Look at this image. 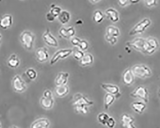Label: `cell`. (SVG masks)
I'll return each mask as SVG.
<instances>
[{
  "label": "cell",
  "mask_w": 160,
  "mask_h": 128,
  "mask_svg": "<svg viewBox=\"0 0 160 128\" xmlns=\"http://www.w3.org/2000/svg\"><path fill=\"white\" fill-rule=\"evenodd\" d=\"M69 74L68 73L61 72L58 74L55 79V84L56 86L66 85L68 82Z\"/></svg>",
  "instance_id": "9a60e30c"
},
{
  "label": "cell",
  "mask_w": 160,
  "mask_h": 128,
  "mask_svg": "<svg viewBox=\"0 0 160 128\" xmlns=\"http://www.w3.org/2000/svg\"><path fill=\"white\" fill-rule=\"evenodd\" d=\"M139 2V1H129V2L132 3H138Z\"/></svg>",
  "instance_id": "ab89813d"
},
{
  "label": "cell",
  "mask_w": 160,
  "mask_h": 128,
  "mask_svg": "<svg viewBox=\"0 0 160 128\" xmlns=\"http://www.w3.org/2000/svg\"><path fill=\"white\" fill-rule=\"evenodd\" d=\"M40 103L42 108L46 110H50L52 108L54 104V100L52 93L50 90L45 91L43 97L40 99Z\"/></svg>",
  "instance_id": "3957f363"
},
{
  "label": "cell",
  "mask_w": 160,
  "mask_h": 128,
  "mask_svg": "<svg viewBox=\"0 0 160 128\" xmlns=\"http://www.w3.org/2000/svg\"><path fill=\"white\" fill-rule=\"evenodd\" d=\"M130 95L135 98H140L147 102L148 100V92L147 89L143 86H139L137 87L130 94Z\"/></svg>",
  "instance_id": "9c48e42d"
},
{
  "label": "cell",
  "mask_w": 160,
  "mask_h": 128,
  "mask_svg": "<svg viewBox=\"0 0 160 128\" xmlns=\"http://www.w3.org/2000/svg\"><path fill=\"white\" fill-rule=\"evenodd\" d=\"M106 14L108 18L113 22H117L119 20V13L117 11L112 8L107 9L106 11Z\"/></svg>",
  "instance_id": "ffe728a7"
},
{
  "label": "cell",
  "mask_w": 160,
  "mask_h": 128,
  "mask_svg": "<svg viewBox=\"0 0 160 128\" xmlns=\"http://www.w3.org/2000/svg\"><path fill=\"white\" fill-rule=\"evenodd\" d=\"M73 52L72 49H60L57 51L50 59V64L51 65L54 64L60 59L66 58Z\"/></svg>",
  "instance_id": "52a82bcc"
},
{
  "label": "cell",
  "mask_w": 160,
  "mask_h": 128,
  "mask_svg": "<svg viewBox=\"0 0 160 128\" xmlns=\"http://www.w3.org/2000/svg\"><path fill=\"white\" fill-rule=\"evenodd\" d=\"M93 62V57L90 54H84L82 58L80 60V64L82 66L90 65Z\"/></svg>",
  "instance_id": "7402d4cb"
},
{
  "label": "cell",
  "mask_w": 160,
  "mask_h": 128,
  "mask_svg": "<svg viewBox=\"0 0 160 128\" xmlns=\"http://www.w3.org/2000/svg\"><path fill=\"white\" fill-rule=\"evenodd\" d=\"M12 23V17L10 14H6L0 19V27L3 29H6L10 28Z\"/></svg>",
  "instance_id": "2e32d148"
},
{
  "label": "cell",
  "mask_w": 160,
  "mask_h": 128,
  "mask_svg": "<svg viewBox=\"0 0 160 128\" xmlns=\"http://www.w3.org/2000/svg\"><path fill=\"white\" fill-rule=\"evenodd\" d=\"M101 86L108 93L110 94L113 95H117L119 94V87L117 85L102 84H101Z\"/></svg>",
  "instance_id": "e0dca14e"
},
{
  "label": "cell",
  "mask_w": 160,
  "mask_h": 128,
  "mask_svg": "<svg viewBox=\"0 0 160 128\" xmlns=\"http://www.w3.org/2000/svg\"><path fill=\"white\" fill-rule=\"evenodd\" d=\"M20 40L27 49L31 50L33 48L35 36L30 31H25L21 35Z\"/></svg>",
  "instance_id": "277c9868"
},
{
  "label": "cell",
  "mask_w": 160,
  "mask_h": 128,
  "mask_svg": "<svg viewBox=\"0 0 160 128\" xmlns=\"http://www.w3.org/2000/svg\"><path fill=\"white\" fill-rule=\"evenodd\" d=\"M106 125L108 128H114L116 125V121L115 119L112 117H109L106 123Z\"/></svg>",
  "instance_id": "836d02e7"
},
{
  "label": "cell",
  "mask_w": 160,
  "mask_h": 128,
  "mask_svg": "<svg viewBox=\"0 0 160 128\" xmlns=\"http://www.w3.org/2000/svg\"><path fill=\"white\" fill-rule=\"evenodd\" d=\"M12 85L14 91L17 92H23L27 88L25 82L18 75H16L12 79Z\"/></svg>",
  "instance_id": "30bf717a"
},
{
  "label": "cell",
  "mask_w": 160,
  "mask_h": 128,
  "mask_svg": "<svg viewBox=\"0 0 160 128\" xmlns=\"http://www.w3.org/2000/svg\"><path fill=\"white\" fill-rule=\"evenodd\" d=\"M20 61L16 54H12L11 56L8 61V65L12 68H16L18 66Z\"/></svg>",
  "instance_id": "484cf974"
},
{
  "label": "cell",
  "mask_w": 160,
  "mask_h": 128,
  "mask_svg": "<svg viewBox=\"0 0 160 128\" xmlns=\"http://www.w3.org/2000/svg\"><path fill=\"white\" fill-rule=\"evenodd\" d=\"M134 75L132 72V69H127L123 73L122 81L126 85H132L134 82Z\"/></svg>",
  "instance_id": "7c38bea8"
},
{
  "label": "cell",
  "mask_w": 160,
  "mask_h": 128,
  "mask_svg": "<svg viewBox=\"0 0 160 128\" xmlns=\"http://www.w3.org/2000/svg\"><path fill=\"white\" fill-rule=\"evenodd\" d=\"M26 74L28 77L31 80H34L37 76V73L34 69L32 68L28 69L26 71Z\"/></svg>",
  "instance_id": "4dcf8cb0"
},
{
  "label": "cell",
  "mask_w": 160,
  "mask_h": 128,
  "mask_svg": "<svg viewBox=\"0 0 160 128\" xmlns=\"http://www.w3.org/2000/svg\"><path fill=\"white\" fill-rule=\"evenodd\" d=\"M145 4L146 6L148 7H152V6H154V5H156L157 4V2L154 0H152V1H145Z\"/></svg>",
  "instance_id": "d590c367"
},
{
  "label": "cell",
  "mask_w": 160,
  "mask_h": 128,
  "mask_svg": "<svg viewBox=\"0 0 160 128\" xmlns=\"http://www.w3.org/2000/svg\"><path fill=\"white\" fill-rule=\"evenodd\" d=\"M36 55L37 61L40 63L46 62L49 57L47 49L45 47L38 49L36 51Z\"/></svg>",
  "instance_id": "5bb4252c"
},
{
  "label": "cell",
  "mask_w": 160,
  "mask_h": 128,
  "mask_svg": "<svg viewBox=\"0 0 160 128\" xmlns=\"http://www.w3.org/2000/svg\"><path fill=\"white\" fill-rule=\"evenodd\" d=\"M121 121L122 126L124 128H127L128 126L132 125L133 122V120L131 116L128 114H124L121 117Z\"/></svg>",
  "instance_id": "d4e9b609"
},
{
  "label": "cell",
  "mask_w": 160,
  "mask_h": 128,
  "mask_svg": "<svg viewBox=\"0 0 160 128\" xmlns=\"http://www.w3.org/2000/svg\"><path fill=\"white\" fill-rule=\"evenodd\" d=\"M115 100V96L113 95L107 93L105 95L104 99V108L105 110H108Z\"/></svg>",
  "instance_id": "cb8c5ba5"
},
{
  "label": "cell",
  "mask_w": 160,
  "mask_h": 128,
  "mask_svg": "<svg viewBox=\"0 0 160 128\" xmlns=\"http://www.w3.org/2000/svg\"><path fill=\"white\" fill-rule=\"evenodd\" d=\"M159 94H160V92H159Z\"/></svg>",
  "instance_id": "7bdbcfd3"
},
{
  "label": "cell",
  "mask_w": 160,
  "mask_h": 128,
  "mask_svg": "<svg viewBox=\"0 0 160 128\" xmlns=\"http://www.w3.org/2000/svg\"><path fill=\"white\" fill-rule=\"evenodd\" d=\"M90 2L91 3H93V4H96V3H98L99 2V1H90Z\"/></svg>",
  "instance_id": "f35d334b"
},
{
  "label": "cell",
  "mask_w": 160,
  "mask_h": 128,
  "mask_svg": "<svg viewBox=\"0 0 160 128\" xmlns=\"http://www.w3.org/2000/svg\"><path fill=\"white\" fill-rule=\"evenodd\" d=\"M46 18L47 20L49 22L53 21L54 20L55 18L49 12L46 14Z\"/></svg>",
  "instance_id": "8d00e7d4"
},
{
  "label": "cell",
  "mask_w": 160,
  "mask_h": 128,
  "mask_svg": "<svg viewBox=\"0 0 160 128\" xmlns=\"http://www.w3.org/2000/svg\"><path fill=\"white\" fill-rule=\"evenodd\" d=\"M119 34L120 32L118 28L112 26H108L107 28L106 38H117L119 36Z\"/></svg>",
  "instance_id": "d6986e66"
},
{
  "label": "cell",
  "mask_w": 160,
  "mask_h": 128,
  "mask_svg": "<svg viewBox=\"0 0 160 128\" xmlns=\"http://www.w3.org/2000/svg\"><path fill=\"white\" fill-rule=\"evenodd\" d=\"M59 33L64 38L68 39L74 36L75 34V30L73 27H70L68 28H62L60 30Z\"/></svg>",
  "instance_id": "ac0fdd59"
},
{
  "label": "cell",
  "mask_w": 160,
  "mask_h": 128,
  "mask_svg": "<svg viewBox=\"0 0 160 128\" xmlns=\"http://www.w3.org/2000/svg\"><path fill=\"white\" fill-rule=\"evenodd\" d=\"M42 37L45 43L49 46L54 47H57L58 46L57 40L51 34L49 29H47L46 31L43 34Z\"/></svg>",
  "instance_id": "8fae6325"
},
{
  "label": "cell",
  "mask_w": 160,
  "mask_h": 128,
  "mask_svg": "<svg viewBox=\"0 0 160 128\" xmlns=\"http://www.w3.org/2000/svg\"><path fill=\"white\" fill-rule=\"evenodd\" d=\"M129 1H127V0H124V1L120 0V1H118V3H119V5H120V6H123V7L127 5V4L129 3Z\"/></svg>",
  "instance_id": "74e56055"
},
{
  "label": "cell",
  "mask_w": 160,
  "mask_h": 128,
  "mask_svg": "<svg viewBox=\"0 0 160 128\" xmlns=\"http://www.w3.org/2000/svg\"><path fill=\"white\" fill-rule=\"evenodd\" d=\"M88 43L86 40H81L79 46H78V47L80 49V50L82 51L86 50L88 48Z\"/></svg>",
  "instance_id": "1f68e13d"
},
{
  "label": "cell",
  "mask_w": 160,
  "mask_h": 128,
  "mask_svg": "<svg viewBox=\"0 0 160 128\" xmlns=\"http://www.w3.org/2000/svg\"><path fill=\"white\" fill-rule=\"evenodd\" d=\"M2 125H1V122H0V128H1Z\"/></svg>",
  "instance_id": "b9f144b4"
},
{
  "label": "cell",
  "mask_w": 160,
  "mask_h": 128,
  "mask_svg": "<svg viewBox=\"0 0 160 128\" xmlns=\"http://www.w3.org/2000/svg\"><path fill=\"white\" fill-rule=\"evenodd\" d=\"M10 128H19L18 127H17V126H12Z\"/></svg>",
  "instance_id": "60d3db41"
},
{
  "label": "cell",
  "mask_w": 160,
  "mask_h": 128,
  "mask_svg": "<svg viewBox=\"0 0 160 128\" xmlns=\"http://www.w3.org/2000/svg\"><path fill=\"white\" fill-rule=\"evenodd\" d=\"M146 47L144 54H153L159 47V44L157 39L153 38H149L146 39Z\"/></svg>",
  "instance_id": "ba28073f"
},
{
  "label": "cell",
  "mask_w": 160,
  "mask_h": 128,
  "mask_svg": "<svg viewBox=\"0 0 160 128\" xmlns=\"http://www.w3.org/2000/svg\"><path fill=\"white\" fill-rule=\"evenodd\" d=\"M146 39L142 38H137L131 41L127 42L126 45L144 54L146 47Z\"/></svg>",
  "instance_id": "8992f818"
},
{
  "label": "cell",
  "mask_w": 160,
  "mask_h": 128,
  "mask_svg": "<svg viewBox=\"0 0 160 128\" xmlns=\"http://www.w3.org/2000/svg\"><path fill=\"white\" fill-rule=\"evenodd\" d=\"M70 18H71V15L69 12L67 11H62L58 17L59 21L63 25H65L69 22Z\"/></svg>",
  "instance_id": "603a6c76"
},
{
  "label": "cell",
  "mask_w": 160,
  "mask_h": 128,
  "mask_svg": "<svg viewBox=\"0 0 160 128\" xmlns=\"http://www.w3.org/2000/svg\"><path fill=\"white\" fill-rule=\"evenodd\" d=\"M109 116L106 113H101L98 116V120L99 122L103 125H106L108 120L109 118Z\"/></svg>",
  "instance_id": "f1b7e54d"
},
{
  "label": "cell",
  "mask_w": 160,
  "mask_h": 128,
  "mask_svg": "<svg viewBox=\"0 0 160 128\" xmlns=\"http://www.w3.org/2000/svg\"><path fill=\"white\" fill-rule=\"evenodd\" d=\"M84 54L82 51L80 50H77L73 53V57L77 60H81L84 56Z\"/></svg>",
  "instance_id": "d6a6232c"
},
{
  "label": "cell",
  "mask_w": 160,
  "mask_h": 128,
  "mask_svg": "<svg viewBox=\"0 0 160 128\" xmlns=\"http://www.w3.org/2000/svg\"><path fill=\"white\" fill-rule=\"evenodd\" d=\"M93 102L81 94H75L73 97L72 105L76 112L86 114L88 112V107L92 106Z\"/></svg>",
  "instance_id": "6da1fadb"
},
{
  "label": "cell",
  "mask_w": 160,
  "mask_h": 128,
  "mask_svg": "<svg viewBox=\"0 0 160 128\" xmlns=\"http://www.w3.org/2000/svg\"><path fill=\"white\" fill-rule=\"evenodd\" d=\"M50 121L47 118H42L36 120L31 124V128H49Z\"/></svg>",
  "instance_id": "4fadbf2b"
},
{
  "label": "cell",
  "mask_w": 160,
  "mask_h": 128,
  "mask_svg": "<svg viewBox=\"0 0 160 128\" xmlns=\"http://www.w3.org/2000/svg\"><path fill=\"white\" fill-rule=\"evenodd\" d=\"M104 16L103 13L99 10H97L93 13L92 19L95 22L100 23L104 19Z\"/></svg>",
  "instance_id": "83f0119b"
},
{
  "label": "cell",
  "mask_w": 160,
  "mask_h": 128,
  "mask_svg": "<svg viewBox=\"0 0 160 128\" xmlns=\"http://www.w3.org/2000/svg\"><path fill=\"white\" fill-rule=\"evenodd\" d=\"M81 41V40L78 38H72L71 40V43H72V45H73L74 46L78 47Z\"/></svg>",
  "instance_id": "e575fe53"
},
{
  "label": "cell",
  "mask_w": 160,
  "mask_h": 128,
  "mask_svg": "<svg viewBox=\"0 0 160 128\" xmlns=\"http://www.w3.org/2000/svg\"><path fill=\"white\" fill-rule=\"evenodd\" d=\"M62 9L59 6H55V5H52V6L51 7L50 9V13L55 18L59 17L61 12H62Z\"/></svg>",
  "instance_id": "f546056e"
},
{
  "label": "cell",
  "mask_w": 160,
  "mask_h": 128,
  "mask_svg": "<svg viewBox=\"0 0 160 128\" xmlns=\"http://www.w3.org/2000/svg\"><path fill=\"white\" fill-rule=\"evenodd\" d=\"M151 24V21L149 19H143L142 20L135 25L130 30L129 35L130 36H133L144 32L145 30L150 26Z\"/></svg>",
  "instance_id": "5b68a950"
},
{
  "label": "cell",
  "mask_w": 160,
  "mask_h": 128,
  "mask_svg": "<svg viewBox=\"0 0 160 128\" xmlns=\"http://www.w3.org/2000/svg\"><path fill=\"white\" fill-rule=\"evenodd\" d=\"M132 70L134 76L139 78H145L152 75L151 69L145 65H135L132 68Z\"/></svg>",
  "instance_id": "7a4b0ae2"
},
{
  "label": "cell",
  "mask_w": 160,
  "mask_h": 128,
  "mask_svg": "<svg viewBox=\"0 0 160 128\" xmlns=\"http://www.w3.org/2000/svg\"><path fill=\"white\" fill-rule=\"evenodd\" d=\"M69 87L67 85L56 86L55 89L56 95L59 97H63L66 96L69 93Z\"/></svg>",
  "instance_id": "44dd1931"
},
{
  "label": "cell",
  "mask_w": 160,
  "mask_h": 128,
  "mask_svg": "<svg viewBox=\"0 0 160 128\" xmlns=\"http://www.w3.org/2000/svg\"><path fill=\"white\" fill-rule=\"evenodd\" d=\"M132 109L137 112L142 113L146 108L144 104L140 102H136L132 104Z\"/></svg>",
  "instance_id": "4316f807"
}]
</instances>
